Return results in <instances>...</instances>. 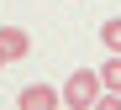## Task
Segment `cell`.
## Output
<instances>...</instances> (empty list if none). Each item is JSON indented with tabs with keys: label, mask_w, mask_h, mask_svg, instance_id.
Wrapping results in <instances>:
<instances>
[{
	"label": "cell",
	"mask_w": 121,
	"mask_h": 110,
	"mask_svg": "<svg viewBox=\"0 0 121 110\" xmlns=\"http://www.w3.org/2000/svg\"><path fill=\"white\" fill-rule=\"evenodd\" d=\"M100 94H105L100 68H74V73H69V84H63V105H69V110H90Z\"/></svg>",
	"instance_id": "cell-1"
},
{
	"label": "cell",
	"mask_w": 121,
	"mask_h": 110,
	"mask_svg": "<svg viewBox=\"0 0 121 110\" xmlns=\"http://www.w3.org/2000/svg\"><path fill=\"white\" fill-rule=\"evenodd\" d=\"M21 110H58L63 105V89H53V84H26L21 94H16Z\"/></svg>",
	"instance_id": "cell-2"
},
{
	"label": "cell",
	"mask_w": 121,
	"mask_h": 110,
	"mask_svg": "<svg viewBox=\"0 0 121 110\" xmlns=\"http://www.w3.org/2000/svg\"><path fill=\"white\" fill-rule=\"evenodd\" d=\"M0 53H5L11 63H16V58H26V53H32V37H26L21 26H0Z\"/></svg>",
	"instance_id": "cell-3"
},
{
	"label": "cell",
	"mask_w": 121,
	"mask_h": 110,
	"mask_svg": "<svg viewBox=\"0 0 121 110\" xmlns=\"http://www.w3.org/2000/svg\"><path fill=\"white\" fill-rule=\"evenodd\" d=\"M100 47H105V53H121V16L100 21Z\"/></svg>",
	"instance_id": "cell-4"
},
{
	"label": "cell",
	"mask_w": 121,
	"mask_h": 110,
	"mask_svg": "<svg viewBox=\"0 0 121 110\" xmlns=\"http://www.w3.org/2000/svg\"><path fill=\"white\" fill-rule=\"evenodd\" d=\"M100 84L121 94V53H111V63H100Z\"/></svg>",
	"instance_id": "cell-5"
},
{
	"label": "cell",
	"mask_w": 121,
	"mask_h": 110,
	"mask_svg": "<svg viewBox=\"0 0 121 110\" xmlns=\"http://www.w3.org/2000/svg\"><path fill=\"white\" fill-rule=\"evenodd\" d=\"M90 110H121V94H116V89H105V94H100Z\"/></svg>",
	"instance_id": "cell-6"
},
{
	"label": "cell",
	"mask_w": 121,
	"mask_h": 110,
	"mask_svg": "<svg viewBox=\"0 0 121 110\" xmlns=\"http://www.w3.org/2000/svg\"><path fill=\"white\" fill-rule=\"evenodd\" d=\"M5 63H11V58H5V53H0V68H5Z\"/></svg>",
	"instance_id": "cell-7"
}]
</instances>
